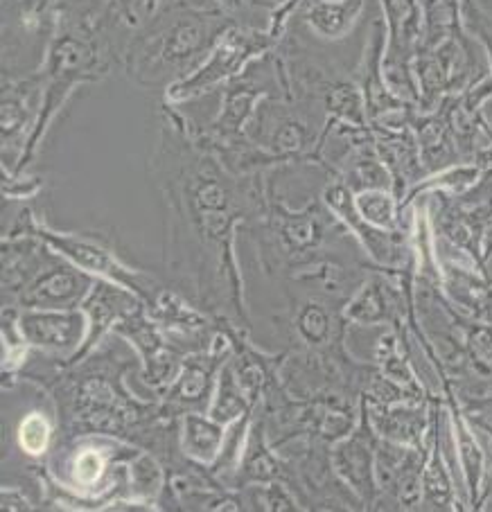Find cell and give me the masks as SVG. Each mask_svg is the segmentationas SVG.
Returning <instances> with one entry per match:
<instances>
[{"label": "cell", "mask_w": 492, "mask_h": 512, "mask_svg": "<svg viewBox=\"0 0 492 512\" xmlns=\"http://www.w3.org/2000/svg\"><path fill=\"white\" fill-rule=\"evenodd\" d=\"M163 213V278L219 325L249 334L235 237L265 199V174H235L201 145L192 120L161 100L147 163Z\"/></svg>", "instance_id": "cell-1"}, {"label": "cell", "mask_w": 492, "mask_h": 512, "mask_svg": "<svg viewBox=\"0 0 492 512\" xmlns=\"http://www.w3.org/2000/svg\"><path fill=\"white\" fill-rule=\"evenodd\" d=\"M140 364L122 348L118 334L104 339L89 357L70 366L34 352L14 379L48 393L59 420V438L102 434L154 454L163 467L181 456L179 418L168 416L158 400H140L127 375Z\"/></svg>", "instance_id": "cell-2"}, {"label": "cell", "mask_w": 492, "mask_h": 512, "mask_svg": "<svg viewBox=\"0 0 492 512\" xmlns=\"http://www.w3.org/2000/svg\"><path fill=\"white\" fill-rule=\"evenodd\" d=\"M242 231L249 233L256 246L262 273L278 285L323 262L364 264L355 253H346L348 246L359 242L328 208L323 194L289 199L271 188L267 174L262 206Z\"/></svg>", "instance_id": "cell-3"}, {"label": "cell", "mask_w": 492, "mask_h": 512, "mask_svg": "<svg viewBox=\"0 0 492 512\" xmlns=\"http://www.w3.org/2000/svg\"><path fill=\"white\" fill-rule=\"evenodd\" d=\"M233 25L208 0H161L131 37L120 73L145 91L165 95L204 64Z\"/></svg>", "instance_id": "cell-4"}, {"label": "cell", "mask_w": 492, "mask_h": 512, "mask_svg": "<svg viewBox=\"0 0 492 512\" xmlns=\"http://www.w3.org/2000/svg\"><path fill=\"white\" fill-rule=\"evenodd\" d=\"M325 129H328V113L321 104L276 95L258 104L244 136L265 154L274 170L287 163H319Z\"/></svg>", "instance_id": "cell-5"}, {"label": "cell", "mask_w": 492, "mask_h": 512, "mask_svg": "<svg viewBox=\"0 0 492 512\" xmlns=\"http://www.w3.org/2000/svg\"><path fill=\"white\" fill-rule=\"evenodd\" d=\"M219 109L215 118L206 125H195L192 131L201 145H206L210 152H219L228 145L240 143L246 134V125L256 113L258 104L267 97L287 95L283 70L276 52L271 50L265 57L244 70L240 77H235L226 86L219 88Z\"/></svg>", "instance_id": "cell-6"}, {"label": "cell", "mask_w": 492, "mask_h": 512, "mask_svg": "<svg viewBox=\"0 0 492 512\" xmlns=\"http://www.w3.org/2000/svg\"><path fill=\"white\" fill-rule=\"evenodd\" d=\"M278 39L269 32V25H242L235 23L217 46L210 50L204 64L195 73L174 84L168 93L163 95L165 102L174 107H183L192 100L210 95L226 86L231 79L240 77L253 61L265 57L267 52L276 48Z\"/></svg>", "instance_id": "cell-7"}, {"label": "cell", "mask_w": 492, "mask_h": 512, "mask_svg": "<svg viewBox=\"0 0 492 512\" xmlns=\"http://www.w3.org/2000/svg\"><path fill=\"white\" fill-rule=\"evenodd\" d=\"M0 84V158L3 172H14L37 129L43 84L37 70L21 75L3 73Z\"/></svg>", "instance_id": "cell-8"}, {"label": "cell", "mask_w": 492, "mask_h": 512, "mask_svg": "<svg viewBox=\"0 0 492 512\" xmlns=\"http://www.w3.org/2000/svg\"><path fill=\"white\" fill-rule=\"evenodd\" d=\"M145 310L181 357L213 348L222 332L217 319L174 289L168 280H163V285L145 300Z\"/></svg>", "instance_id": "cell-9"}, {"label": "cell", "mask_w": 492, "mask_h": 512, "mask_svg": "<svg viewBox=\"0 0 492 512\" xmlns=\"http://www.w3.org/2000/svg\"><path fill=\"white\" fill-rule=\"evenodd\" d=\"M386 25V82L404 100H418L414 57L423 39V7L420 0H377Z\"/></svg>", "instance_id": "cell-10"}, {"label": "cell", "mask_w": 492, "mask_h": 512, "mask_svg": "<svg viewBox=\"0 0 492 512\" xmlns=\"http://www.w3.org/2000/svg\"><path fill=\"white\" fill-rule=\"evenodd\" d=\"M233 355V343L222 328L213 348L204 352H192L181 361V368L174 382L161 393V406L168 416L181 418L183 413H208L213 402L219 370Z\"/></svg>", "instance_id": "cell-11"}, {"label": "cell", "mask_w": 492, "mask_h": 512, "mask_svg": "<svg viewBox=\"0 0 492 512\" xmlns=\"http://www.w3.org/2000/svg\"><path fill=\"white\" fill-rule=\"evenodd\" d=\"M16 325L34 352L61 361L64 368L79 355L89 337V319L82 307L79 310H19L16 307Z\"/></svg>", "instance_id": "cell-12"}, {"label": "cell", "mask_w": 492, "mask_h": 512, "mask_svg": "<svg viewBox=\"0 0 492 512\" xmlns=\"http://www.w3.org/2000/svg\"><path fill=\"white\" fill-rule=\"evenodd\" d=\"M113 334H118L138 355L140 377H143V384L149 391L156 397L165 393V388L177 377L183 357L165 341L163 332L158 330V325L147 314L145 307L134 316H129L127 321L116 325Z\"/></svg>", "instance_id": "cell-13"}, {"label": "cell", "mask_w": 492, "mask_h": 512, "mask_svg": "<svg viewBox=\"0 0 492 512\" xmlns=\"http://www.w3.org/2000/svg\"><path fill=\"white\" fill-rule=\"evenodd\" d=\"M95 280L98 278L57 253L30 282L14 307L19 310H79L89 298Z\"/></svg>", "instance_id": "cell-14"}, {"label": "cell", "mask_w": 492, "mask_h": 512, "mask_svg": "<svg viewBox=\"0 0 492 512\" xmlns=\"http://www.w3.org/2000/svg\"><path fill=\"white\" fill-rule=\"evenodd\" d=\"M375 454H377V434L368 420L366 406L362 402V418L346 438L332 445V467L346 488L364 503V508L375 506L380 497L375 476Z\"/></svg>", "instance_id": "cell-15"}, {"label": "cell", "mask_w": 492, "mask_h": 512, "mask_svg": "<svg viewBox=\"0 0 492 512\" xmlns=\"http://www.w3.org/2000/svg\"><path fill=\"white\" fill-rule=\"evenodd\" d=\"M143 307L145 303L140 300V296L134 294V291L102 278L95 280L89 298H86L82 305L86 319H89V337H86L82 350H79V355L70 361V364H77V361L89 357L104 339L111 337L116 325L127 321L129 316H134L136 312L143 310Z\"/></svg>", "instance_id": "cell-16"}, {"label": "cell", "mask_w": 492, "mask_h": 512, "mask_svg": "<svg viewBox=\"0 0 492 512\" xmlns=\"http://www.w3.org/2000/svg\"><path fill=\"white\" fill-rule=\"evenodd\" d=\"M55 255L57 251L37 235L3 237V244H0V264H3L0 289H3V307H14L30 282L39 276V271Z\"/></svg>", "instance_id": "cell-17"}, {"label": "cell", "mask_w": 492, "mask_h": 512, "mask_svg": "<svg viewBox=\"0 0 492 512\" xmlns=\"http://www.w3.org/2000/svg\"><path fill=\"white\" fill-rule=\"evenodd\" d=\"M366 10V0H303L287 25L305 30L323 43H335L353 34Z\"/></svg>", "instance_id": "cell-18"}, {"label": "cell", "mask_w": 492, "mask_h": 512, "mask_svg": "<svg viewBox=\"0 0 492 512\" xmlns=\"http://www.w3.org/2000/svg\"><path fill=\"white\" fill-rule=\"evenodd\" d=\"M59 438V420L52 400L46 406H32L23 411L14 425L5 420L3 447H14V452L25 458V465L46 463L52 447Z\"/></svg>", "instance_id": "cell-19"}, {"label": "cell", "mask_w": 492, "mask_h": 512, "mask_svg": "<svg viewBox=\"0 0 492 512\" xmlns=\"http://www.w3.org/2000/svg\"><path fill=\"white\" fill-rule=\"evenodd\" d=\"M274 481L285 483L287 488L294 492L292 470H289L285 458L271 447L265 431V422H262L260 411L256 409L249 438H246L242 461H240V467H237V474L233 481V490L246 488V485H260V483H274Z\"/></svg>", "instance_id": "cell-20"}, {"label": "cell", "mask_w": 492, "mask_h": 512, "mask_svg": "<svg viewBox=\"0 0 492 512\" xmlns=\"http://www.w3.org/2000/svg\"><path fill=\"white\" fill-rule=\"evenodd\" d=\"M386 276V269H384ZM384 276H373L371 280L362 282L357 294L346 303V321L359 325H373L398 321L402 312L400 294L393 287V282Z\"/></svg>", "instance_id": "cell-21"}, {"label": "cell", "mask_w": 492, "mask_h": 512, "mask_svg": "<svg viewBox=\"0 0 492 512\" xmlns=\"http://www.w3.org/2000/svg\"><path fill=\"white\" fill-rule=\"evenodd\" d=\"M226 438V427L208 416V413H183L179 418V445L190 461L210 467Z\"/></svg>", "instance_id": "cell-22"}, {"label": "cell", "mask_w": 492, "mask_h": 512, "mask_svg": "<svg viewBox=\"0 0 492 512\" xmlns=\"http://www.w3.org/2000/svg\"><path fill=\"white\" fill-rule=\"evenodd\" d=\"M355 203L359 215H362L368 224L382 231L402 233V217L404 208L398 194L393 188H366L355 192Z\"/></svg>", "instance_id": "cell-23"}, {"label": "cell", "mask_w": 492, "mask_h": 512, "mask_svg": "<svg viewBox=\"0 0 492 512\" xmlns=\"http://www.w3.org/2000/svg\"><path fill=\"white\" fill-rule=\"evenodd\" d=\"M253 409H256V406L251 404L249 397H246L240 382H237L231 364L226 361L222 370H219L215 395H213V402H210L208 416L217 422H222L224 427H228L233 425L235 420H240L244 413H249Z\"/></svg>", "instance_id": "cell-24"}, {"label": "cell", "mask_w": 492, "mask_h": 512, "mask_svg": "<svg viewBox=\"0 0 492 512\" xmlns=\"http://www.w3.org/2000/svg\"><path fill=\"white\" fill-rule=\"evenodd\" d=\"M436 425H438V416H436ZM434 425V449H432V458L425 465L423 472V506L425 508H434V510H447L454 508V490H452V481H450V472L445 470L443 463V454H441V443H438V427Z\"/></svg>", "instance_id": "cell-25"}, {"label": "cell", "mask_w": 492, "mask_h": 512, "mask_svg": "<svg viewBox=\"0 0 492 512\" xmlns=\"http://www.w3.org/2000/svg\"><path fill=\"white\" fill-rule=\"evenodd\" d=\"M43 190V179L30 172L12 174L3 172V199L14 201H34Z\"/></svg>", "instance_id": "cell-26"}, {"label": "cell", "mask_w": 492, "mask_h": 512, "mask_svg": "<svg viewBox=\"0 0 492 512\" xmlns=\"http://www.w3.org/2000/svg\"><path fill=\"white\" fill-rule=\"evenodd\" d=\"M208 3H213L215 7H219V10L226 12L235 23H242V25H258L256 21H253V19H256V16H262V19L271 21L267 14L253 10V7H251L249 3H246V0H208Z\"/></svg>", "instance_id": "cell-27"}, {"label": "cell", "mask_w": 492, "mask_h": 512, "mask_svg": "<svg viewBox=\"0 0 492 512\" xmlns=\"http://www.w3.org/2000/svg\"><path fill=\"white\" fill-rule=\"evenodd\" d=\"M246 3H249L253 10L267 14L271 19V14H276L280 7H285L289 3V0H246Z\"/></svg>", "instance_id": "cell-28"}]
</instances>
